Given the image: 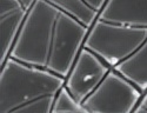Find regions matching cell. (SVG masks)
Wrapping results in <instances>:
<instances>
[{
	"instance_id": "2",
	"label": "cell",
	"mask_w": 147,
	"mask_h": 113,
	"mask_svg": "<svg viewBox=\"0 0 147 113\" xmlns=\"http://www.w3.org/2000/svg\"><path fill=\"white\" fill-rule=\"evenodd\" d=\"M60 75L7 58L0 65V113H52Z\"/></svg>"
},
{
	"instance_id": "8",
	"label": "cell",
	"mask_w": 147,
	"mask_h": 113,
	"mask_svg": "<svg viewBox=\"0 0 147 113\" xmlns=\"http://www.w3.org/2000/svg\"><path fill=\"white\" fill-rule=\"evenodd\" d=\"M114 70L133 83L142 93L147 91V37L137 51Z\"/></svg>"
},
{
	"instance_id": "7",
	"label": "cell",
	"mask_w": 147,
	"mask_h": 113,
	"mask_svg": "<svg viewBox=\"0 0 147 113\" xmlns=\"http://www.w3.org/2000/svg\"><path fill=\"white\" fill-rule=\"evenodd\" d=\"M98 19L147 30V0H107Z\"/></svg>"
},
{
	"instance_id": "5",
	"label": "cell",
	"mask_w": 147,
	"mask_h": 113,
	"mask_svg": "<svg viewBox=\"0 0 147 113\" xmlns=\"http://www.w3.org/2000/svg\"><path fill=\"white\" fill-rule=\"evenodd\" d=\"M111 70L112 67L102 59L82 47L65 78L64 86L76 99L84 103Z\"/></svg>"
},
{
	"instance_id": "10",
	"label": "cell",
	"mask_w": 147,
	"mask_h": 113,
	"mask_svg": "<svg viewBox=\"0 0 147 113\" xmlns=\"http://www.w3.org/2000/svg\"><path fill=\"white\" fill-rule=\"evenodd\" d=\"M52 113H88V111L64 86L54 100Z\"/></svg>"
},
{
	"instance_id": "11",
	"label": "cell",
	"mask_w": 147,
	"mask_h": 113,
	"mask_svg": "<svg viewBox=\"0 0 147 113\" xmlns=\"http://www.w3.org/2000/svg\"><path fill=\"white\" fill-rule=\"evenodd\" d=\"M132 113H147V91L142 94L137 107L134 108V111Z\"/></svg>"
},
{
	"instance_id": "13",
	"label": "cell",
	"mask_w": 147,
	"mask_h": 113,
	"mask_svg": "<svg viewBox=\"0 0 147 113\" xmlns=\"http://www.w3.org/2000/svg\"><path fill=\"white\" fill-rule=\"evenodd\" d=\"M17 1H19L20 3V5L25 8L27 12L34 6V4L38 1V0H17Z\"/></svg>"
},
{
	"instance_id": "4",
	"label": "cell",
	"mask_w": 147,
	"mask_h": 113,
	"mask_svg": "<svg viewBox=\"0 0 147 113\" xmlns=\"http://www.w3.org/2000/svg\"><path fill=\"white\" fill-rule=\"evenodd\" d=\"M142 92L114 68L82 103L88 113H132Z\"/></svg>"
},
{
	"instance_id": "9",
	"label": "cell",
	"mask_w": 147,
	"mask_h": 113,
	"mask_svg": "<svg viewBox=\"0 0 147 113\" xmlns=\"http://www.w3.org/2000/svg\"><path fill=\"white\" fill-rule=\"evenodd\" d=\"M45 1L55 6L88 28L99 17V13L90 7L84 0H45Z\"/></svg>"
},
{
	"instance_id": "6",
	"label": "cell",
	"mask_w": 147,
	"mask_h": 113,
	"mask_svg": "<svg viewBox=\"0 0 147 113\" xmlns=\"http://www.w3.org/2000/svg\"><path fill=\"white\" fill-rule=\"evenodd\" d=\"M27 13L17 0H0V65L9 58Z\"/></svg>"
},
{
	"instance_id": "3",
	"label": "cell",
	"mask_w": 147,
	"mask_h": 113,
	"mask_svg": "<svg viewBox=\"0 0 147 113\" xmlns=\"http://www.w3.org/2000/svg\"><path fill=\"white\" fill-rule=\"evenodd\" d=\"M147 37V30L122 26L96 19L90 27L84 47L114 68L129 58Z\"/></svg>"
},
{
	"instance_id": "12",
	"label": "cell",
	"mask_w": 147,
	"mask_h": 113,
	"mask_svg": "<svg viewBox=\"0 0 147 113\" xmlns=\"http://www.w3.org/2000/svg\"><path fill=\"white\" fill-rule=\"evenodd\" d=\"M85 3H86L90 7H92L95 12H98V13H100V11L102 9L104 5L106 4L107 0H84Z\"/></svg>"
},
{
	"instance_id": "1",
	"label": "cell",
	"mask_w": 147,
	"mask_h": 113,
	"mask_svg": "<svg viewBox=\"0 0 147 113\" xmlns=\"http://www.w3.org/2000/svg\"><path fill=\"white\" fill-rule=\"evenodd\" d=\"M90 28L45 0L28 11L9 58L66 78Z\"/></svg>"
}]
</instances>
